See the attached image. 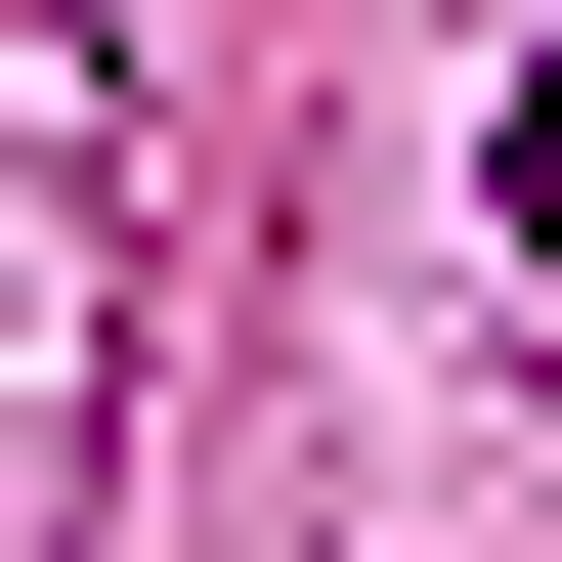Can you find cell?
<instances>
[{"instance_id":"1","label":"cell","mask_w":562,"mask_h":562,"mask_svg":"<svg viewBox=\"0 0 562 562\" xmlns=\"http://www.w3.org/2000/svg\"><path fill=\"white\" fill-rule=\"evenodd\" d=\"M519 216H562V44H519Z\"/></svg>"}]
</instances>
